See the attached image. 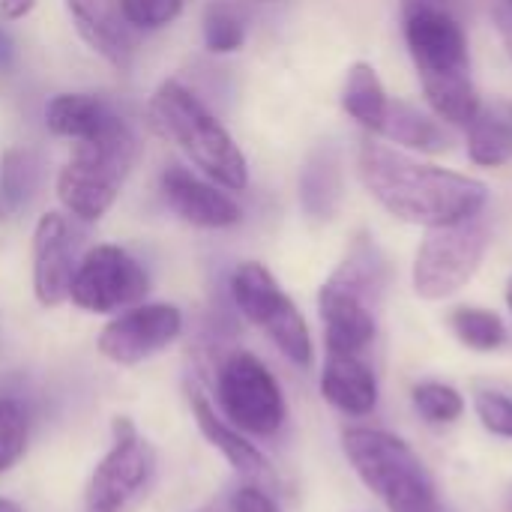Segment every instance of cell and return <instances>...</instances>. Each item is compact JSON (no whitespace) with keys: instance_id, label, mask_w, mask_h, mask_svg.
<instances>
[{"instance_id":"cell-8","label":"cell","mask_w":512,"mask_h":512,"mask_svg":"<svg viewBox=\"0 0 512 512\" xmlns=\"http://www.w3.org/2000/svg\"><path fill=\"white\" fill-rule=\"evenodd\" d=\"M489 243V228L477 216L456 225L426 228L411 267L414 294L423 300H447L459 294L477 276Z\"/></svg>"},{"instance_id":"cell-3","label":"cell","mask_w":512,"mask_h":512,"mask_svg":"<svg viewBox=\"0 0 512 512\" xmlns=\"http://www.w3.org/2000/svg\"><path fill=\"white\" fill-rule=\"evenodd\" d=\"M384 255L369 234L354 237L342 264L318 291L327 354H360L378 336L375 306L384 294Z\"/></svg>"},{"instance_id":"cell-21","label":"cell","mask_w":512,"mask_h":512,"mask_svg":"<svg viewBox=\"0 0 512 512\" xmlns=\"http://www.w3.org/2000/svg\"><path fill=\"white\" fill-rule=\"evenodd\" d=\"M381 138L402 144L408 150H420V153H441L447 150V132L438 120H432L429 114H423L420 108H414L411 102L402 99H390L387 105V117L378 129Z\"/></svg>"},{"instance_id":"cell-30","label":"cell","mask_w":512,"mask_h":512,"mask_svg":"<svg viewBox=\"0 0 512 512\" xmlns=\"http://www.w3.org/2000/svg\"><path fill=\"white\" fill-rule=\"evenodd\" d=\"M231 504H234V512H282L276 507V501H273L267 492H261L258 486H243V489H237Z\"/></svg>"},{"instance_id":"cell-9","label":"cell","mask_w":512,"mask_h":512,"mask_svg":"<svg viewBox=\"0 0 512 512\" xmlns=\"http://www.w3.org/2000/svg\"><path fill=\"white\" fill-rule=\"evenodd\" d=\"M216 399L225 420L255 438H273L288 420L279 381L249 351H234L225 357L216 378Z\"/></svg>"},{"instance_id":"cell-20","label":"cell","mask_w":512,"mask_h":512,"mask_svg":"<svg viewBox=\"0 0 512 512\" xmlns=\"http://www.w3.org/2000/svg\"><path fill=\"white\" fill-rule=\"evenodd\" d=\"M387 105H390V96L375 72L372 63L366 60H357L348 75H345V84H342V108L351 120H357L363 129H369L372 135H378L384 117H387Z\"/></svg>"},{"instance_id":"cell-15","label":"cell","mask_w":512,"mask_h":512,"mask_svg":"<svg viewBox=\"0 0 512 512\" xmlns=\"http://www.w3.org/2000/svg\"><path fill=\"white\" fill-rule=\"evenodd\" d=\"M75 33L111 69L129 72L138 51V30L129 24L120 0H66Z\"/></svg>"},{"instance_id":"cell-2","label":"cell","mask_w":512,"mask_h":512,"mask_svg":"<svg viewBox=\"0 0 512 512\" xmlns=\"http://www.w3.org/2000/svg\"><path fill=\"white\" fill-rule=\"evenodd\" d=\"M402 30L435 117L468 129L483 105L459 15L447 0H402Z\"/></svg>"},{"instance_id":"cell-5","label":"cell","mask_w":512,"mask_h":512,"mask_svg":"<svg viewBox=\"0 0 512 512\" xmlns=\"http://www.w3.org/2000/svg\"><path fill=\"white\" fill-rule=\"evenodd\" d=\"M342 450L360 483L387 512H438V486L408 441L372 426L342 432Z\"/></svg>"},{"instance_id":"cell-31","label":"cell","mask_w":512,"mask_h":512,"mask_svg":"<svg viewBox=\"0 0 512 512\" xmlns=\"http://www.w3.org/2000/svg\"><path fill=\"white\" fill-rule=\"evenodd\" d=\"M36 9V0H0V18L3 21H21Z\"/></svg>"},{"instance_id":"cell-10","label":"cell","mask_w":512,"mask_h":512,"mask_svg":"<svg viewBox=\"0 0 512 512\" xmlns=\"http://www.w3.org/2000/svg\"><path fill=\"white\" fill-rule=\"evenodd\" d=\"M156 477V450L126 417L114 420V444L84 489V512H132Z\"/></svg>"},{"instance_id":"cell-26","label":"cell","mask_w":512,"mask_h":512,"mask_svg":"<svg viewBox=\"0 0 512 512\" xmlns=\"http://www.w3.org/2000/svg\"><path fill=\"white\" fill-rule=\"evenodd\" d=\"M411 402H414V411L432 426L456 423L465 414V396L453 384H444V381L417 384L411 390Z\"/></svg>"},{"instance_id":"cell-25","label":"cell","mask_w":512,"mask_h":512,"mask_svg":"<svg viewBox=\"0 0 512 512\" xmlns=\"http://www.w3.org/2000/svg\"><path fill=\"white\" fill-rule=\"evenodd\" d=\"M204 45L213 54H234L246 42V15L231 0H210L201 15Z\"/></svg>"},{"instance_id":"cell-37","label":"cell","mask_w":512,"mask_h":512,"mask_svg":"<svg viewBox=\"0 0 512 512\" xmlns=\"http://www.w3.org/2000/svg\"><path fill=\"white\" fill-rule=\"evenodd\" d=\"M507 3H510V6H512V0H507Z\"/></svg>"},{"instance_id":"cell-17","label":"cell","mask_w":512,"mask_h":512,"mask_svg":"<svg viewBox=\"0 0 512 512\" xmlns=\"http://www.w3.org/2000/svg\"><path fill=\"white\" fill-rule=\"evenodd\" d=\"M126 120L102 99L93 93H57L45 105V126L57 138L69 141H96Z\"/></svg>"},{"instance_id":"cell-28","label":"cell","mask_w":512,"mask_h":512,"mask_svg":"<svg viewBox=\"0 0 512 512\" xmlns=\"http://www.w3.org/2000/svg\"><path fill=\"white\" fill-rule=\"evenodd\" d=\"M474 411L486 432L512 441V396L504 390L480 387L474 393Z\"/></svg>"},{"instance_id":"cell-35","label":"cell","mask_w":512,"mask_h":512,"mask_svg":"<svg viewBox=\"0 0 512 512\" xmlns=\"http://www.w3.org/2000/svg\"><path fill=\"white\" fill-rule=\"evenodd\" d=\"M507 306H510V312H512V276H510V282H507Z\"/></svg>"},{"instance_id":"cell-33","label":"cell","mask_w":512,"mask_h":512,"mask_svg":"<svg viewBox=\"0 0 512 512\" xmlns=\"http://www.w3.org/2000/svg\"><path fill=\"white\" fill-rule=\"evenodd\" d=\"M495 18H498V30H501V36H504V42H507V51L512 54V6L507 3V0L495 9Z\"/></svg>"},{"instance_id":"cell-38","label":"cell","mask_w":512,"mask_h":512,"mask_svg":"<svg viewBox=\"0 0 512 512\" xmlns=\"http://www.w3.org/2000/svg\"><path fill=\"white\" fill-rule=\"evenodd\" d=\"M0 213H3V210H0Z\"/></svg>"},{"instance_id":"cell-7","label":"cell","mask_w":512,"mask_h":512,"mask_svg":"<svg viewBox=\"0 0 512 512\" xmlns=\"http://www.w3.org/2000/svg\"><path fill=\"white\" fill-rule=\"evenodd\" d=\"M231 297L246 321L267 333V339L300 369H309L315 360V345L306 318L294 306V300L282 291L276 276L258 264L243 261L231 273Z\"/></svg>"},{"instance_id":"cell-16","label":"cell","mask_w":512,"mask_h":512,"mask_svg":"<svg viewBox=\"0 0 512 512\" xmlns=\"http://www.w3.org/2000/svg\"><path fill=\"white\" fill-rule=\"evenodd\" d=\"M321 396L345 417H369L378 408V378L360 354H327Z\"/></svg>"},{"instance_id":"cell-22","label":"cell","mask_w":512,"mask_h":512,"mask_svg":"<svg viewBox=\"0 0 512 512\" xmlns=\"http://www.w3.org/2000/svg\"><path fill=\"white\" fill-rule=\"evenodd\" d=\"M468 156L477 165L495 168L512 159V123L504 105L480 108L468 126Z\"/></svg>"},{"instance_id":"cell-12","label":"cell","mask_w":512,"mask_h":512,"mask_svg":"<svg viewBox=\"0 0 512 512\" xmlns=\"http://www.w3.org/2000/svg\"><path fill=\"white\" fill-rule=\"evenodd\" d=\"M183 333V312L171 303H138L111 318L99 333V354L117 366H138Z\"/></svg>"},{"instance_id":"cell-19","label":"cell","mask_w":512,"mask_h":512,"mask_svg":"<svg viewBox=\"0 0 512 512\" xmlns=\"http://www.w3.org/2000/svg\"><path fill=\"white\" fill-rule=\"evenodd\" d=\"M189 405H192V417H195L201 435L225 456V462L234 471H240L246 477H267L270 474V462L264 459V453L249 438H243L240 429H234L228 420H222L201 390L189 393Z\"/></svg>"},{"instance_id":"cell-24","label":"cell","mask_w":512,"mask_h":512,"mask_svg":"<svg viewBox=\"0 0 512 512\" xmlns=\"http://www.w3.org/2000/svg\"><path fill=\"white\" fill-rule=\"evenodd\" d=\"M450 327L456 333V339L471 348V351H498L507 345V324L498 312L492 309H480V306H459L450 315Z\"/></svg>"},{"instance_id":"cell-1","label":"cell","mask_w":512,"mask_h":512,"mask_svg":"<svg viewBox=\"0 0 512 512\" xmlns=\"http://www.w3.org/2000/svg\"><path fill=\"white\" fill-rule=\"evenodd\" d=\"M357 171L366 192L390 216L423 228L474 219L489 201V189L483 180L417 162L372 138L360 144Z\"/></svg>"},{"instance_id":"cell-34","label":"cell","mask_w":512,"mask_h":512,"mask_svg":"<svg viewBox=\"0 0 512 512\" xmlns=\"http://www.w3.org/2000/svg\"><path fill=\"white\" fill-rule=\"evenodd\" d=\"M0 512H21L18 504H12L9 498H0Z\"/></svg>"},{"instance_id":"cell-14","label":"cell","mask_w":512,"mask_h":512,"mask_svg":"<svg viewBox=\"0 0 512 512\" xmlns=\"http://www.w3.org/2000/svg\"><path fill=\"white\" fill-rule=\"evenodd\" d=\"M75 267L78 261L69 219L57 210L42 213L33 228V294L39 306L54 309L69 300Z\"/></svg>"},{"instance_id":"cell-29","label":"cell","mask_w":512,"mask_h":512,"mask_svg":"<svg viewBox=\"0 0 512 512\" xmlns=\"http://www.w3.org/2000/svg\"><path fill=\"white\" fill-rule=\"evenodd\" d=\"M135 30H162L180 18L186 0H120Z\"/></svg>"},{"instance_id":"cell-13","label":"cell","mask_w":512,"mask_h":512,"mask_svg":"<svg viewBox=\"0 0 512 512\" xmlns=\"http://www.w3.org/2000/svg\"><path fill=\"white\" fill-rule=\"evenodd\" d=\"M159 192L171 213H177L186 225L219 231V228H234L243 219L240 204L213 180H204L192 174L183 165H171L159 177Z\"/></svg>"},{"instance_id":"cell-27","label":"cell","mask_w":512,"mask_h":512,"mask_svg":"<svg viewBox=\"0 0 512 512\" xmlns=\"http://www.w3.org/2000/svg\"><path fill=\"white\" fill-rule=\"evenodd\" d=\"M27 411L18 399L0 396V474L9 471L27 450Z\"/></svg>"},{"instance_id":"cell-11","label":"cell","mask_w":512,"mask_h":512,"mask_svg":"<svg viewBox=\"0 0 512 512\" xmlns=\"http://www.w3.org/2000/svg\"><path fill=\"white\" fill-rule=\"evenodd\" d=\"M150 291V276L135 255L120 246H96L90 249L72 276L69 300L96 315H108L117 309L138 306Z\"/></svg>"},{"instance_id":"cell-18","label":"cell","mask_w":512,"mask_h":512,"mask_svg":"<svg viewBox=\"0 0 512 512\" xmlns=\"http://www.w3.org/2000/svg\"><path fill=\"white\" fill-rule=\"evenodd\" d=\"M342 195H345L342 153L336 144H318L300 168V180H297L300 207L309 219L330 222L342 204Z\"/></svg>"},{"instance_id":"cell-36","label":"cell","mask_w":512,"mask_h":512,"mask_svg":"<svg viewBox=\"0 0 512 512\" xmlns=\"http://www.w3.org/2000/svg\"><path fill=\"white\" fill-rule=\"evenodd\" d=\"M504 111H507V117H510V123H512V102H507V105H504Z\"/></svg>"},{"instance_id":"cell-6","label":"cell","mask_w":512,"mask_h":512,"mask_svg":"<svg viewBox=\"0 0 512 512\" xmlns=\"http://www.w3.org/2000/svg\"><path fill=\"white\" fill-rule=\"evenodd\" d=\"M138 156V141L129 123L96 141H78L57 171V201L78 222H99L117 201Z\"/></svg>"},{"instance_id":"cell-23","label":"cell","mask_w":512,"mask_h":512,"mask_svg":"<svg viewBox=\"0 0 512 512\" xmlns=\"http://www.w3.org/2000/svg\"><path fill=\"white\" fill-rule=\"evenodd\" d=\"M36 183H39L36 156L24 147L3 150V156H0V210L9 216L21 213L30 204Z\"/></svg>"},{"instance_id":"cell-4","label":"cell","mask_w":512,"mask_h":512,"mask_svg":"<svg viewBox=\"0 0 512 512\" xmlns=\"http://www.w3.org/2000/svg\"><path fill=\"white\" fill-rule=\"evenodd\" d=\"M150 120L174 141L186 159L216 186L240 192L249 186V165L240 144L222 126V120L177 78H168L156 87L150 99Z\"/></svg>"},{"instance_id":"cell-32","label":"cell","mask_w":512,"mask_h":512,"mask_svg":"<svg viewBox=\"0 0 512 512\" xmlns=\"http://www.w3.org/2000/svg\"><path fill=\"white\" fill-rule=\"evenodd\" d=\"M15 42H12V36L0 27V72H12V66H15Z\"/></svg>"}]
</instances>
